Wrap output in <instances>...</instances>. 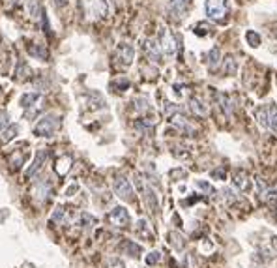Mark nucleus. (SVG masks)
Segmentation results:
<instances>
[{
	"label": "nucleus",
	"instance_id": "obj_10",
	"mask_svg": "<svg viewBox=\"0 0 277 268\" xmlns=\"http://www.w3.org/2000/svg\"><path fill=\"white\" fill-rule=\"evenodd\" d=\"M30 77H32V68H30V64H28L26 60H19V62L15 64V70H13V79L23 83V81H26V79H30Z\"/></svg>",
	"mask_w": 277,
	"mask_h": 268
},
{
	"label": "nucleus",
	"instance_id": "obj_26",
	"mask_svg": "<svg viewBox=\"0 0 277 268\" xmlns=\"http://www.w3.org/2000/svg\"><path fill=\"white\" fill-rule=\"evenodd\" d=\"M245 40H247V43H249L251 47H258V45H260V36H258L255 30H247V32H245Z\"/></svg>",
	"mask_w": 277,
	"mask_h": 268
},
{
	"label": "nucleus",
	"instance_id": "obj_22",
	"mask_svg": "<svg viewBox=\"0 0 277 268\" xmlns=\"http://www.w3.org/2000/svg\"><path fill=\"white\" fill-rule=\"evenodd\" d=\"M217 99H219V103H221V109L225 111V115L231 118L232 117V105H231V97L227 96V94H219L217 96Z\"/></svg>",
	"mask_w": 277,
	"mask_h": 268
},
{
	"label": "nucleus",
	"instance_id": "obj_32",
	"mask_svg": "<svg viewBox=\"0 0 277 268\" xmlns=\"http://www.w3.org/2000/svg\"><path fill=\"white\" fill-rule=\"evenodd\" d=\"M8 126H10V120H8V115H6L4 111H2V113H0V133H2L4 129L8 128Z\"/></svg>",
	"mask_w": 277,
	"mask_h": 268
},
{
	"label": "nucleus",
	"instance_id": "obj_31",
	"mask_svg": "<svg viewBox=\"0 0 277 268\" xmlns=\"http://www.w3.org/2000/svg\"><path fill=\"white\" fill-rule=\"evenodd\" d=\"M160 259H161L160 251H152V253H148V257H146V263L148 265H156V263H160Z\"/></svg>",
	"mask_w": 277,
	"mask_h": 268
},
{
	"label": "nucleus",
	"instance_id": "obj_24",
	"mask_svg": "<svg viewBox=\"0 0 277 268\" xmlns=\"http://www.w3.org/2000/svg\"><path fill=\"white\" fill-rule=\"evenodd\" d=\"M187 4H189V0H171V10L174 13H184Z\"/></svg>",
	"mask_w": 277,
	"mask_h": 268
},
{
	"label": "nucleus",
	"instance_id": "obj_8",
	"mask_svg": "<svg viewBox=\"0 0 277 268\" xmlns=\"http://www.w3.org/2000/svg\"><path fill=\"white\" fill-rule=\"evenodd\" d=\"M206 15L210 19H223L225 0H206Z\"/></svg>",
	"mask_w": 277,
	"mask_h": 268
},
{
	"label": "nucleus",
	"instance_id": "obj_28",
	"mask_svg": "<svg viewBox=\"0 0 277 268\" xmlns=\"http://www.w3.org/2000/svg\"><path fill=\"white\" fill-rule=\"evenodd\" d=\"M219 58H221L219 49H217V47H213L212 51H210V54H208V64H210V68H215V66L219 64Z\"/></svg>",
	"mask_w": 277,
	"mask_h": 268
},
{
	"label": "nucleus",
	"instance_id": "obj_13",
	"mask_svg": "<svg viewBox=\"0 0 277 268\" xmlns=\"http://www.w3.org/2000/svg\"><path fill=\"white\" fill-rule=\"evenodd\" d=\"M71 163H73V156H71V154H64V156H60V158L56 160L54 169H56V172H58L60 176H66L68 171L71 169Z\"/></svg>",
	"mask_w": 277,
	"mask_h": 268
},
{
	"label": "nucleus",
	"instance_id": "obj_9",
	"mask_svg": "<svg viewBox=\"0 0 277 268\" xmlns=\"http://www.w3.org/2000/svg\"><path fill=\"white\" fill-rule=\"evenodd\" d=\"M133 56H135V49L131 43H120L116 49V58L122 62V66H129L133 62Z\"/></svg>",
	"mask_w": 277,
	"mask_h": 268
},
{
	"label": "nucleus",
	"instance_id": "obj_21",
	"mask_svg": "<svg viewBox=\"0 0 277 268\" xmlns=\"http://www.w3.org/2000/svg\"><path fill=\"white\" fill-rule=\"evenodd\" d=\"M51 221L53 223H66L68 221V210H66L64 206H56L54 208L53 216H51Z\"/></svg>",
	"mask_w": 277,
	"mask_h": 268
},
{
	"label": "nucleus",
	"instance_id": "obj_33",
	"mask_svg": "<svg viewBox=\"0 0 277 268\" xmlns=\"http://www.w3.org/2000/svg\"><path fill=\"white\" fill-rule=\"evenodd\" d=\"M223 195L227 197V199H229V201H236V197H234L236 193L232 192L231 188H225V190H223Z\"/></svg>",
	"mask_w": 277,
	"mask_h": 268
},
{
	"label": "nucleus",
	"instance_id": "obj_11",
	"mask_svg": "<svg viewBox=\"0 0 277 268\" xmlns=\"http://www.w3.org/2000/svg\"><path fill=\"white\" fill-rule=\"evenodd\" d=\"M144 51L148 54L150 60H154V62H160L161 56H163V51H161V45L158 40H154V38H150L144 42Z\"/></svg>",
	"mask_w": 277,
	"mask_h": 268
},
{
	"label": "nucleus",
	"instance_id": "obj_36",
	"mask_svg": "<svg viewBox=\"0 0 277 268\" xmlns=\"http://www.w3.org/2000/svg\"><path fill=\"white\" fill-rule=\"evenodd\" d=\"M73 192H77V186H71L69 190H66V195H71Z\"/></svg>",
	"mask_w": 277,
	"mask_h": 268
},
{
	"label": "nucleus",
	"instance_id": "obj_3",
	"mask_svg": "<svg viewBox=\"0 0 277 268\" xmlns=\"http://www.w3.org/2000/svg\"><path fill=\"white\" fill-rule=\"evenodd\" d=\"M81 6L85 10L86 17L99 19L107 15V0H81Z\"/></svg>",
	"mask_w": 277,
	"mask_h": 268
},
{
	"label": "nucleus",
	"instance_id": "obj_30",
	"mask_svg": "<svg viewBox=\"0 0 277 268\" xmlns=\"http://www.w3.org/2000/svg\"><path fill=\"white\" fill-rule=\"evenodd\" d=\"M171 244L174 246V249H184V246H185L184 238L178 233H171Z\"/></svg>",
	"mask_w": 277,
	"mask_h": 268
},
{
	"label": "nucleus",
	"instance_id": "obj_29",
	"mask_svg": "<svg viewBox=\"0 0 277 268\" xmlns=\"http://www.w3.org/2000/svg\"><path fill=\"white\" fill-rule=\"evenodd\" d=\"M256 118H258V124L262 128H268V107L256 109Z\"/></svg>",
	"mask_w": 277,
	"mask_h": 268
},
{
	"label": "nucleus",
	"instance_id": "obj_12",
	"mask_svg": "<svg viewBox=\"0 0 277 268\" xmlns=\"http://www.w3.org/2000/svg\"><path fill=\"white\" fill-rule=\"evenodd\" d=\"M51 192H53V186H51L49 180H40V182L34 184V195H36L40 201H47Z\"/></svg>",
	"mask_w": 277,
	"mask_h": 268
},
{
	"label": "nucleus",
	"instance_id": "obj_4",
	"mask_svg": "<svg viewBox=\"0 0 277 268\" xmlns=\"http://www.w3.org/2000/svg\"><path fill=\"white\" fill-rule=\"evenodd\" d=\"M113 188H115V193H116L120 199H124V201H133L135 197V192H133V186L129 182L128 178H124V176H118L115 178V184H113Z\"/></svg>",
	"mask_w": 277,
	"mask_h": 268
},
{
	"label": "nucleus",
	"instance_id": "obj_14",
	"mask_svg": "<svg viewBox=\"0 0 277 268\" xmlns=\"http://www.w3.org/2000/svg\"><path fill=\"white\" fill-rule=\"evenodd\" d=\"M232 182H234V186L238 188V190H240V192H247V190H251V180H249L247 172H244V171L234 172V176H232Z\"/></svg>",
	"mask_w": 277,
	"mask_h": 268
},
{
	"label": "nucleus",
	"instance_id": "obj_16",
	"mask_svg": "<svg viewBox=\"0 0 277 268\" xmlns=\"http://www.w3.org/2000/svg\"><path fill=\"white\" fill-rule=\"evenodd\" d=\"M28 53H30V56L38 58V60H47V58H49V51L45 49V45H40V43L30 45V47H28Z\"/></svg>",
	"mask_w": 277,
	"mask_h": 268
},
{
	"label": "nucleus",
	"instance_id": "obj_1",
	"mask_svg": "<svg viewBox=\"0 0 277 268\" xmlns=\"http://www.w3.org/2000/svg\"><path fill=\"white\" fill-rule=\"evenodd\" d=\"M58 128H60V117L54 115V113H47L34 126V135H38V137H51Z\"/></svg>",
	"mask_w": 277,
	"mask_h": 268
},
{
	"label": "nucleus",
	"instance_id": "obj_35",
	"mask_svg": "<svg viewBox=\"0 0 277 268\" xmlns=\"http://www.w3.org/2000/svg\"><path fill=\"white\" fill-rule=\"evenodd\" d=\"M69 2H71V0H54V4H56L58 8H66Z\"/></svg>",
	"mask_w": 277,
	"mask_h": 268
},
{
	"label": "nucleus",
	"instance_id": "obj_19",
	"mask_svg": "<svg viewBox=\"0 0 277 268\" xmlns=\"http://www.w3.org/2000/svg\"><path fill=\"white\" fill-rule=\"evenodd\" d=\"M268 107V128L277 133V105L270 103Z\"/></svg>",
	"mask_w": 277,
	"mask_h": 268
},
{
	"label": "nucleus",
	"instance_id": "obj_6",
	"mask_svg": "<svg viewBox=\"0 0 277 268\" xmlns=\"http://www.w3.org/2000/svg\"><path fill=\"white\" fill-rule=\"evenodd\" d=\"M109 221H111V225L115 227H128L131 218H129V212L124 206H115L111 210V214H109Z\"/></svg>",
	"mask_w": 277,
	"mask_h": 268
},
{
	"label": "nucleus",
	"instance_id": "obj_18",
	"mask_svg": "<svg viewBox=\"0 0 277 268\" xmlns=\"http://www.w3.org/2000/svg\"><path fill=\"white\" fill-rule=\"evenodd\" d=\"M189 109H191L197 117H206V115H208V107L204 105L201 99H197V97H191V99H189Z\"/></svg>",
	"mask_w": 277,
	"mask_h": 268
},
{
	"label": "nucleus",
	"instance_id": "obj_20",
	"mask_svg": "<svg viewBox=\"0 0 277 268\" xmlns=\"http://www.w3.org/2000/svg\"><path fill=\"white\" fill-rule=\"evenodd\" d=\"M260 199L264 203H276L277 201V186H270V188H264L260 192Z\"/></svg>",
	"mask_w": 277,
	"mask_h": 268
},
{
	"label": "nucleus",
	"instance_id": "obj_25",
	"mask_svg": "<svg viewBox=\"0 0 277 268\" xmlns=\"http://www.w3.org/2000/svg\"><path fill=\"white\" fill-rule=\"evenodd\" d=\"M17 131H19V128H17V126H10L8 129H4V131H2V137H0V141H2V143H8V141H11L13 137H15V135H17Z\"/></svg>",
	"mask_w": 277,
	"mask_h": 268
},
{
	"label": "nucleus",
	"instance_id": "obj_23",
	"mask_svg": "<svg viewBox=\"0 0 277 268\" xmlns=\"http://www.w3.org/2000/svg\"><path fill=\"white\" fill-rule=\"evenodd\" d=\"M124 249L128 251V255H131V257H140V253H142V247L135 244V242H131V240H128L124 244Z\"/></svg>",
	"mask_w": 277,
	"mask_h": 268
},
{
	"label": "nucleus",
	"instance_id": "obj_17",
	"mask_svg": "<svg viewBox=\"0 0 277 268\" xmlns=\"http://www.w3.org/2000/svg\"><path fill=\"white\" fill-rule=\"evenodd\" d=\"M26 11H28V15L34 17V19L42 17V13H43L42 0H26Z\"/></svg>",
	"mask_w": 277,
	"mask_h": 268
},
{
	"label": "nucleus",
	"instance_id": "obj_7",
	"mask_svg": "<svg viewBox=\"0 0 277 268\" xmlns=\"http://www.w3.org/2000/svg\"><path fill=\"white\" fill-rule=\"evenodd\" d=\"M47 156H49V152L47 150L38 152L32 161V165H30V167L26 169V172H24V176H26V178H34V176L43 169V165H45V161H47Z\"/></svg>",
	"mask_w": 277,
	"mask_h": 268
},
{
	"label": "nucleus",
	"instance_id": "obj_34",
	"mask_svg": "<svg viewBox=\"0 0 277 268\" xmlns=\"http://www.w3.org/2000/svg\"><path fill=\"white\" fill-rule=\"evenodd\" d=\"M231 70L234 72L236 70V62H234V58L231 56V58H227V73H231Z\"/></svg>",
	"mask_w": 277,
	"mask_h": 268
},
{
	"label": "nucleus",
	"instance_id": "obj_2",
	"mask_svg": "<svg viewBox=\"0 0 277 268\" xmlns=\"http://www.w3.org/2000/svg\"><path fill=\"white\" fill-rule=\"evenodd\" d=\"M19 103H21L23 109H26V117H34L36 111L42 107L43 94H40V92H26V94L21 96Z\"/></svg>",
	"mask_w": 277,
	"mask_h": 268
},
{
	"label": "nucleus",
	"instance_id": "obj_15",
	"mask_svg": "<svg viewBox=\"0 0 277 268\" xmlns=\"http://www.w3.org/2000/svg\"><path fill=\"white\" fill-rule=\"evenodd\" d=\"M171 122L176 126L178 129H182V131H185V133H193L195 131V128H193L191 124H189V120L184 117V115H172Z\"/></svg>",
	"mask_w": 277,
	"mask_h": 268
},
{
	"label": "nucleus",
	"instance_id": "obj_5",
	"mask_svg": "<svg viewBox=\"0 0 277 268\" xmlns=\"http://www.w3.org/2000/svg\"><path fill=\"white\" fill-rule=\"evenodd\" d=\"M158 42H160L161 51H163L165 56H172V54L176 53V40H174V36H172L167 28H161Z\"/></svg>",
	"mask_w": 277,
	"mask_h": 268
},
{
	"label": "nucleus",
	"instance_id": "obj_27",
	"mask_svg": "<svg viewBox=\"0 0 277 268\" xmlns=\"http://www.w3.org/2000/svg\"><path fill=\"white\" fill-rule=\"evenodd\" d=\"M83 227H86V229H92V227L96 225V218L90 214H86V212H83L81 214V221H79Z\"/></svg>",
	"mask_w": 277,
	"mask_h": 268
}]
</instances>
